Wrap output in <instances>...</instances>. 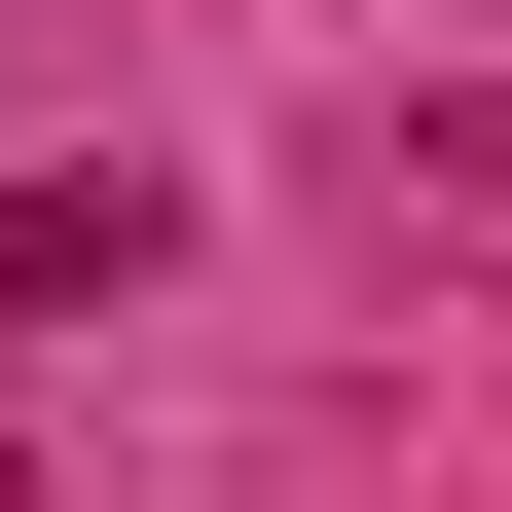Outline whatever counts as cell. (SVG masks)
Listing matches in <instances>:
<instances>
[{
    "label": "cell",
    "mask_w": 512,
    "mask_h": 512,
    "mask_svg": "<svg viewBox=\"0 0 512 512\" xmlns=\"http://www.w3.org/2000/svg\"><path fill=\"white\" fill-rule=\"evenodd\" d=\"M147 293V183H0V330H110Z\"/></svg>",
    "instance_id": "cell-1"
}]
</instances>
